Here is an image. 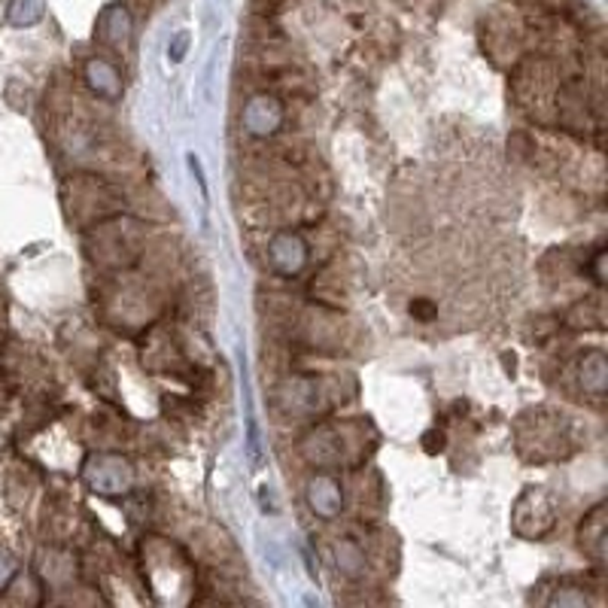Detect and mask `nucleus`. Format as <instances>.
<instances>
[{
	"label": "nucleus",
	"instance_id": "obj_7",
	"mask_svg": "<svg viewBox=\"0 0 608 608\" xmlns=\"http://www.w3.org/2000/svg\"><path fill=\"white\" fill-rule=\"evenodd\" d=\"M183 46H186V37L180 34L177 43H173V58H183Z\"/></svg>",
	"mask_w": 608,
	"mask_h": 608
},
{
	"label": "nucleus",
	"instance_id": "obj_5",
	"mask_svg": "<svg viewBox=\"0 0 608 608\" xmlns=\"http://www.w3.org/2000/svg\"><path fill=\"white\" fill-rule=\"evenodd\" d=\"M101 37L107 40L110 46H125L131 37V19H128V10H122V6H110L107 12H104L101 19Z\"/></svg>",
	"mask_w": 608,
	"mask_h": 608
},
{
	"label": "nucleus",
	"instance_id": "obj_1",
	"mask_svg": "<svg viewBox=\"0 0 608 608\" xmlns=\"http://www.w3.org/2000/svg\"><path fill=\"white\" fill-rule=\"evenodd\" d=\"M520 423L533 426V432L520 429V435H538L533 438L535 450L529 453V459H557L569 453V435H566V420L550 411H529Z\"/></svg>",
	"mask_w": 608,
	"mask_h": 608
},
{
	"label": "nucleus",
	"instance_id": "obj_6",
	"mask_svg": "<svg viewBox=\"0 0 608 608\" xmlns=\"http://www.w3.org/2000/svg\"><path fill=\"white\" fill-rule=\"evenodd\" d=\"M43 10H46L43 0H12V4H10V22L19 25V27H27V25L40 22Z\"/></svg>",
	"mask_w": 608,
	"mask_h": 608
},
{
	"label": "nucleus",
	"instance_id": "obj_3",
	"mask_svg": "<svg viewBox=\"0 0 608 608\" xmlns=\"http://www.w3.org/2000/svg\"><path fill=\"white\" fill-rule=\"evenodd\" d=\"M581 548L593 560L603 563L605 557V505L593 508V514L581 523Z\"/></svg>",
	"mask_w": 608,
	"mask_h": 608
},
{
	"label": "nucleus",
	"instance_id": "obj_4",
	"mask_svg": "<svg viewBox=\"0 0 608 608\" xmlns=\"http://www.w3.org/2000/svg\"><path fill=\"white\" fill-rule=\"evenodd\" d=\"M578 377H581L584 393L603 396L605 393V356L599 350L587 353L581 362H578Z\"/></svg>",
	"mask_w": 608,
	"mask_h": 608
},
{
	"label": "nucleus",
	"instance_id": "obj_2",
	"mask_svg": "<svg viewBox=\"0 0 608 608\" xmlns=\"http://www.w3.org/2000/svg\"><path fill=\"white\" fill-rule=\"evenodd\" d=\"M86 80H89V86H92V92H97L101 97H119V92H122V80H119L116 67L104 58L89 61Z\"/></svg>",
	"mask_w": 608,
	"mask_h": 608
}]
</instances>
